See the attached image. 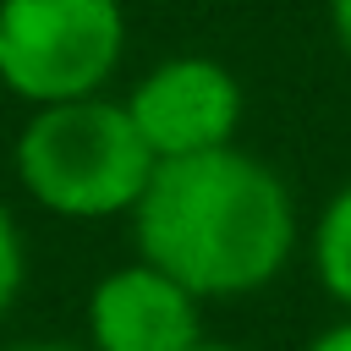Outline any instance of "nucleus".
<instances>
[{"label": "nucleus", "mask_w": 351, "mask_h": 351, "mask_svg": "<svg viewBox=\"0 0 351 351\" xmlns=\"http://www.w3.org/2000/svg\"><path fill=\"white\" fill-rule=\"evenodd\" d=\"M121 49V0H0V82L38 110L93 99Z\"/></svg>", "instance_id": "obj_3"}, {"label": "nucleus", "mask_w": 351, "mask_h": 351, "mask_svg": "<svg viewBox=\"0 0 351 351\" xmlns=\"http://www.w3.org/2000/svg\"><path fill=\"white\" fill-rule=\"evenodd\" d=\"M88 335L93 351H192L203 340L197 296L137 258L93 285Z\"/></svg>", "instance_id": "obj_5"}, {"label": "nucleus", "mask_w": 351, "mask_h": 351, "mask_svg": "<svg viewBox=\"0 0 351 351\" xmlns=\"http://www.w3.org/2000/svg\"><path fill=\"white\" fill-rule=\"evenodd\" d=\"M16 291H22V236H16L11 208L0 203V318L16 302Z\"/></svg>", "instance_id": "obj_7"}, {"label": "nucleus", "mask_w": 351, "mask_h": 351, "mask_svg": "<svg viewBox=\"0 0 351 351\" xmlns=\"http://www.w3.org/2000/svg\"><path fill=\"white\" fill-rule=\"evenodd\" d=\"M307 351H351V318H346V324H335V329H324Z\"/></svg>", "instance_id": "obj_9"}, {"label": "nucleus", "mask_w": 351, "mask_h": 351, "mask_svg": "<svg viewBox=\"0 0 351 351\" xmlns=\"http://www.w3.org/2000/svg\"><path fill=\"white\" fill-rule=\"evenodd\" d=\"M137 252L176 285L203 296H247L269 285L296 247V208L285 181L230 148L159 159L137 208Z\"/></svg>", "instance_id": "obj_1"}, {"label": "nucleus", "mask_w": 351, "mask_h": 351, "mask_svg": "<svg viewBox=\"0 0 351 351\" xmlns=\"http://www.w3.org/2000/svg\"><path fill=\"white\" fill-rule=\"evenodd\" d=\"M154 148L132 126L126 104L115 99H66L33 110V121L16 137V176L49 214L66 219H104L132 214L148 176Z\"/></svg>", "instance_id": "obj_2"}, {"label": "nucleus", "mask_w": 351, "mask_h": 351, "mask_svg": "<svg viewBox=\"0 0 351 351\" xmlns=\"http://www.w3.org/2000/svg\"><path fill=\"white\" fill-rule=\"evenodd\" d=\"M329 27H335V44L351 55V0H329Z\"/></svg>", "instance_id": "obj_8"}, {"label": "nucleus", "mask_w": 351, "mask_h": 351, "mask_svg": "<svg viewBox=\"0 0 351 351\" xmlns=\"http://www.w3.org/2000/svg\"><path fill=\"white\" fill-rule=\"evenodd\" d=\"M192 351H236V346H219V340H197Z\"/></svg>", "instance_id": "obj_10"}, {"label": "nucleus", "mask_w": 351, "mask_h": 351, "mask_svg": "<svg viewBox=\"0 0 351 351\" xmlns=\"http://www.w3.org/2000/svg\"><path fill=\"white\" fill-rule=\"evenodd\" d=\"M132 126L154 148V159H186L230 148L241 126V82L214 55H176L159 60L126 99Z\"/></svg>", "instance_id": "obj_4"}, {"label": "nucleus", "mask_w": 351, "mask_h": 351, "mask_svg": "<svg viewBox=\"0 0 351 351\" xmlns=\"http://www.w3.org/2000/svg\"><path fill=\"white\" fill-rule=\"evenodd\" d=\"M313 269L324 280V291L351 307V181L324 203L318 230H313Z\"/></svg>", "instance_id": "obj_6"}, {"label": "nucleus", "mask_w": 351, "mask_h": 351, "mask_svg": "<svg viewBox=\"0 0 351 351\" xmlns=\"http://www.w3.org/2000/svg\"><path fill=\"white\" fill-rule=\"evenodd\" d=\"M22 351H71V346H22Z\"/></svg>", "instance_id": "obj_11"}]
</instances>
